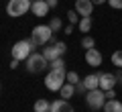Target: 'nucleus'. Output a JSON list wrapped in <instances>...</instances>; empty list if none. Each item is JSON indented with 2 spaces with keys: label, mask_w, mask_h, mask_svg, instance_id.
<instances>
[{
  "label": "nucleus",
  "mask_w": 122,
  "mask_h": 112,
  "mask_svg": "<svg viewBox=\"0 0 122 112\" xmlns=\"http://www.w3.org/2000/svg\"><path fill=\"white\" fill-rule=\"evenodd\" d=\"M63 33H65V35H71V33H73V25H67L65 29H63Z\"/></svg>",
  "instance_id": "nucleus-27"
},
{
  "label": "nucleus",
  "mask_w": 122,
  "mask_h": 112,
  "mask_svg": "<svg viewBox=\"0 0 122 112\" xmlns=\"http://www.w3.org/2000/svg\"><path fill=\"white\" fill-rule=\"evenodd\" d=\"M49 112H73V106H71L67 100L59 98V100H55V102H51Z\"/></svg>",
  "instance_id": "nucleus-10"
},
{
  "label": "nucleus",
  "mask_w": 122,
  "mask_h": 112,
  "mask_svg": "<svg viewBox=\"0 0 122 112\" xmlns=\"http://www.w3.org/2000/svg\"><path fill=\"white\" fill-rule=\"evenodd\" d=\"M86 63L92 65V67H100L102 65V53L98 51L96 47L94 49H86Z\"/></svg>",
  "instance_id": "nucleus-9"
},
{
  "label": "nucleus",
  "mask_w": 122,
  "mask_h": 112,
  "mask_svg": "<svg viewBox=\"0 0 122 112\" xmlns=\"http://www.w3.org/2000/svg\"><path fill=\"white\" fill-rule=\"evenodd\" d=\"M106 94V100H112L114 98V90H108V92H104Z\"/></svg>",
  "instance_id": "nucleus-30"
},
{
  "label": "nucleus",
  "mask_w": 122,
  "mask_h": 112,
  "mask_svg": "<svg viewBox=\"0 0 122 112\" xmlns=\"http://www.w3.org/2000/svg\"><path fill=\"white\" fill-rule=\"evenodd\" d=\"M67 18H69V25H75V22H79V14L75 12V10H69V12H67Z\"/></svg>",
  "instance_id": "nucleus-23"
},
{
  "label": "nucleus",
  "mask_w": 122,
  "mask_h": 112,
  "mask_svg": "<svg viewBox=\"0 0 122 112\" xmlns=\"http://www.w3.org/2000/svg\"><path fill=\"white\" fill-rule=\"evenodd\" d=\"M30 12L35 14V16H47L49 4L45 0H37V2H33V6H30Z\"/></svg>",
  "instance_id": "nucleus-11"
},
{
  "label": "nucleus",
  "mask_w": 122,
  "mask_h": 112,
  "mask_svg": "<svg viewBox=\"0 0 122 112\" xmlns=\"http://www.w3.org/2000/svg\"><path fill=\"white\" fill-rule=\"evenodd\" d=\"M94 2L92 0H75V12L79 14V16H92V12H94Z\"/></svg>",
  "instance_id": "nucleus-8"
},
{
  "label": "nucleus",
  "mask_w": 122,
  "mask_h": 112,
  "mask_svg": "<svg viewBox=\"0 0 122 112\" xmlns=\"http://www.w3.org/2000/svg\"><path fill=\"white\" fill-rule=\"evenodd\" d=\"M83 86H86V90H96V88H100V78H98V73H90V75H86V78L81 80Z\"/></svg>",
  "instance_id": "nucleus-12"
},
{
  "label": "nucleus",
  "mask_w": 122,
  "mask_h": 112,
  "mask_svg": "<svg viewBox=\"0 0 122 112\" xmlns=\"http://www.w3.org/2000/svg\"><path fill=\"white\" fill-rule=\"evenodd\" d=\"M86 86H83V82H79V84H75V94H83L86 96Z\"/></svg>",
  "instance_id": "nucleus-26"
},
{
  "label": "nucleus",
  "mask_w": 122,
  "mask_h": 112,
  "mask_svg": "<svg viewBox=\"0 0 122 112\" xmlns=\"http://www.w3.org/2000/svg\"><path fill=\"white\" fill-rule=\"evenodd\" d=\"M94 4H104V2H108V0H92Z\"/></svg>",
  "instance_id": "nucleus-31"
},
{
  "label": "nucleus",
  "mask_w": 122,
  "mask_h": 112,
  "mask_svg": "<svg viewBox=\"0 0 122 112\" xmlns=\"http://www.w3.org/2000/svg\"><path fill=\"white\" fill-rule=\"evenodd\" d=\"M45 2H47V4H49V8H55V6H57V2H59V0H45Z\"/></svg>",
  "instance_id": "nucleus-28"
},
{
  "label": "nucleus",
  "mask_w": 122,
  "mask_h": 112,
  "mask_svg": "<svg viewBox=\"0 0 122 112\" xmlns=\"http://www.w3.org/2000/svg\"><path fill=\"white\" fill-rule=\"evenodd\" d=\"M47 65H49L47 57H45L43 53H37V51L30 53L29 59H26V69H29V73H41V71L47 69Z\"/></svg>",
  "instance_id": "nucleus-4"
},
{
  "label": "nucleus",
  "mask_w": 122,
  "mask_h": 112,
  "mask_svg": "<svg viewBox=\"0 0 122 112\" xmlns=\"http://www.w3.org/2000/svg\"><path fill=\"white\" fill-rule=\"evenodd\" d=\"M0 90H2V86H0Z\"/></svg>",
  "instance_id": "nucleus-34"
},
{
  "label": "nucleus",
  "mask_w": 122,
  "mask_h": 112,
  "mask_svg": "<svg viewBox=\"0 0 122 112\" xmlns=\"http://www.w3.org/2000/svg\"><path fill=\"white\" fill-rule=\"evenodd\" d=\"M77 27H79L81 33H90V29H92V16H81L79 22H77Z\"/></svg>",
  "instance_id": "nucleus-17"
},
{
  "label": "nucleus",
  "mask_w": 122,
  "mask_h": 112,
  "mask_svg": "<svg viewBox=\"0 0 122 112\" xmlns=\"http://www.w3.org/2000/svg\"><path fill=\"white\" fill-rule=\"evenodd\" d=\"M116 75H118V82H122V69H118V73H116Z\"/></svg>",
  "instance_id": "nucleus-32"
},
{
  "label": "nucleus",
  "mask_w": 122,
  "mask_h": 112,
  "mask_svg": "<svg viewBox=\"0 0 122 112\" xmlns=\"http://www.w3.org/2000/svg\"><path fill=\"white\" fill-rule=\"evenodd\" d=\"M53 45H55V47H57V51L61 53V57L65 55V51H67V45L63 43V41H55V43H53Z\"/></svg>",
  "instance_id": "nucleus-24"
},
{
  "label": "nucleus",
  "mask_w": 122,
  "mask_h": 112,
  "mask_svg": "<svg viewBox=\"0 0 122 112\" xmlns=\"http://www.w3.org/2000/svg\"><path fill=\"white\" fill-rule=\"evenodd\" d=\"M59 94H61V98H63V100L71 98V96L75 94V86H73V84H69V82H65V84H63V88L59 90Z\"/></svg>",
  "instance_id": "nucleus-15"
},
{
  "label": "nucleus",
  "mask_w": 122,
  "mask_h": 112,
  "mask_svg": "<svg viewBox=\"0 0 122 112\" xmlns=\"http://www.w3.org/2000/svg\"><path fill=\"white\" fill-rule=\"evenodd\" d=\"M67 82V69H51L45 75V88L51 92H59Z\"/></svg>",
  "instance_id": "nucleus-2"
},
{
  "label": "nucleus",
  "mask_w": 122,
  "mask_h": 112,
  "mask_svg": "<svg viewBox=\"0 0 122 112\" xmlns=\"http://www.w3.org/2000/svg\"><path fill=\"white\" fill-rule=\"evenodd\" d=\"M49 27L53 29V33H57V31H61V27H63V22H61L59 16H53L51 21H49Z\"/></svg>",
  "instance_id": "nucleus-20"
},
{
  "label": "nucleus",
  "mask_w": 122,
  "mask_h": 112,
  "mask_svg": "<svg viewBox=\"0 0 122 112\" xmlns=\"http://www.w3.org/2000/svg\"><path fill=\"white\" fill-rule=\"evenodd\" d=\"M30 2H37V0H30Z\"/></svg>",
  "instance_id": "nucleus-33"
},
{
  "label": "nucleus",
  "mask_w": 122,
  "mask_h": 112,
  "mask_svg": "<svg viewBox=\"0 0 122 112\" xmlns=\"http://www.w3.org/2000/svg\"><path fill=\"white\" fill-rule=\"evenodd\" d=\"M33 2L30 0H8L6 4V14L8 16H22L25 12H29Z\"/></svg>",
  "instance_id": "nucleus-6"
},
{
  "label": "nucleus",
  "mask_w": 122,
  "mask_h": 112,
  "mask_svg": "<svg viewBox=\"0 0 122 112\" xmlns=\"http://www.w3.org/2000/svg\"><path fill=\"white\" fill-rule=\"evenodd\" d=\"M51 69H65V61H63V57H57L55 61H51Z\"/></svg>",
  "instance_id": "nucleus-21"
},
{
  "label": "nucleus",
  "mask_w": 122,
  "mask_h": 112,
  "mask_svg": "<svg viewBox=\"0 0 122 112\" xmlns=\"http://www.w3.org/2000/svg\"><path fill=\"white\" fill-rule=\"evenodd\" d=\"M98 78H100V90H104V92L114 90V86L118 84V75H116V73L102 71V73H98Z\"/></svg>",
  "instance_id": "nucleus-7"
},
{
  "label": "nucleus",
  "mask_w": 122,
  "mask_h": 112,
  "mask_svg": "<svg viewBox=\"0 0 122 112\" xmlns=\"http://www.w3.org/2000/svg\"><path fill=\"white\" fill-rule=\"evenodd\" d=\"M67 82L73 84V86H75V84H79V82H81V80H79V73L77 71H67Z\"/></svg>",
  "instance_id": "nucleus-22"
},
{
  "label": "nucleus",
  "mask_w": 122,
  "mask_h": 112,
  "mask_svg": "<svg viewBox=\"0 0 122 112\" xmlns=\"http://www.w3.org/2000/svg\"><path fill=\"white\" fill-rule=\"evenodd\" d=\"M86 104H87L90 110H100V108H104V104H106V94H104V90L96 88V90L86 92Z\"/></svg>",
  "instance_id": "nucleus-5"
},
{
  "label": "nucleus",
  "mask_w": 122,
  "mask_h": 112,
  "mask_svg": "<svg viewBox=\"0 0 122 112\" xmlns=\"http://www.w3.org/2000/svg\"><path fill=\"white\" fill-rule=\"evenodd\" d=\"M81 47H83V49H94V47H96V41H94V37H90V35H83Z\"/></svg>",
  "instance_id": "nucleus-18"
},
{
  "label": "nucleus",
  "mask_w": 122,
  "mask_h": 112,
  "mask_svg": "<svg viewBox=\"0 0 122 112\" xmlns=\"http://www.w3.org/2000/svg\"><path fill=\"white\" fill-rule=\"evenodd\" d=\"M30 39L41 47V45L49 43V41L55 43V33H53V29L49 25H37L35 29H33V37H30Z\"/></svg>",
  "instance_id": "nucleus-3"
},
{
  "label": "nucleus",
  "mask_w": 122,
  "mask_h": 112,
  "mask_svg": "<svg viewBox=\"0 0 122 112\" xmlns=\"http://www.w3.org/2000/svg\"><path fill=\"white\" fill-rule=\"evenodd\" d=\"M112 65H114V67H118V69H122V49L112 53Z\"/></svg>",
  "instance_id": "nucleus-19"
},
{
  "label": "nucleus",
  "mask_w": 122,
  "mask_h": 112,
  "mask_svg": "<svg viewBox=\"0 0 122 112\" xmlns=\"http://www.w3.org/2000/svg\"><path fill=\"white\" fill-rule=\"evenodd\" d=\"M37 47H39V45H37L33 39H26V41H16V43L12 45V49H10V53H12V59L26 61L30 53H35V51H37Z\"/></svg>",
  "instance_id": "nucleus-1"
},
{
  "label": "nucleus",
  "mask_w": 122,
  "mask_h": 112,
  "mask_svg": "<svg viewBox=\"0 0 122 112\" xmlns=\"http://www.w3.org/2000/svg\"><path fill=\"white\" fill-rule=\"evenodd\" d=\"M18 63H20L18 59H12V61H10V69H16V67H18Z\"/></svg>",
  "instance_id": "nucleus-29"
},
{
  "label": "nucleus",
  "mask_w": 122,
  "mask_h": 112,
  "mask_svg": "<svg viewBox=\"0 0 122 112\" xmlns=\"http://www.w3.org/2000/svg\"><path fill=\"white\" fill-rule=\"evenodd\" d=\"M41 53H43V55L47 57V61H49V63H51V61H55L57 57H61V53L57 51V47H55V45H49V47H45Z\"/></svg>",
  "instance_id": "nucleus-14"
},
{
  "label": "nucleus",
  "mask_w": 122,
  "mask_h": 112,
  "mask_svg": "<svg viewBox=\"0 0 122 112\" xmlns=\"http://www.w3.org/2000/svg\"><path fill=\"white\" fill-rule=\"evenodd\" d=\"M49 108H51V102L41 98V100H37V102H35L33 110H35V112H49Z\"/></svg>",
  "instance_id": "nucleus-16"
},
{
  "label": "nucleus",
  "mask_w": 122,
  "mask_h": 112,
  "mask_svg": "<svg viewBox=\"0 0 122 112\" xmlns=\"http://www.w3.org/2000/svg\"><path fill=\"white\" fill-rule=\"evenodd\" d=\"M104 112H122V102H120V100H116V98L106 100V104H104Z\"/></svg>",
  "instance_id": "nucleus-13"
},
{
  "label": "nucleus",
  "mask_w": 122,
  "mask_h": 112,
  "mask_svg": "<svg viewBox=\"0 0 122 112\" xmlns=\"http://www.w3.org/2000/svg\"><path fill=\"white\" fill-rule=\"evenodd\" d=\"M108 4L116 10H122V0H108Z\"/></svg>",
  "instance_id": "nucleus-25"
}]
</instances>
